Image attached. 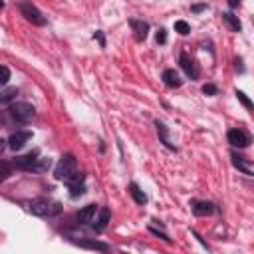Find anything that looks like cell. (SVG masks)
<instances>
[{
	"instance_id": "ba28073f",
	"label": "cell",
	"mask_w": 254,
	"mask_h": 254,
	"mask_svg": "<svg viewBox=\"0 0 254 254\" xmlns=\"http://www.w3.org/2000/svg\"><path fill=\"white\" fill-rule=\"evenodd\" d=\"M179 62H181L183 71H185L190 79H196V77H198L200 71H198V65H196V62H194L192 58H189L187 54H181V60H179Z\"/></svg>"
},
{
	"instance_id": "484cf974",
	"label": "cell",
	"mask_w": 254,
	"mask_h": 254,
	"mask_svg": "<svg viewBox=\"0 0 254 254\" xmlns=\"http://www.w3.org/2000/svg\"><path fill=\"white\" fill-rule=\"evenodd\" d=\"M157 42H159V44H165V42H167V32H165V30H159V32H157Z\"/></svg>"
},
{
	"instance_id": "8992f818",
	"label": "cell",
	"mask_w": 254,
	"mask_h": 254,
	"mask_svg": "<svg viewBox=\"0 0 254 254\" xmlns=\"http://www.w3.org/2000/svg\"><path fill=\"white\" fill-rule=\"evenodd\" d=\"M228 143L232 145V147H248V143H250V135L248 133H244L242 129H230L228 131Z\"/></svg>"
},
{
	"instance_id": "52a82bcc",
	"label": "cell",
	"mask_w": 254,
	"mask_h": 254,
	"mask_svg": "<svg viewBox=\"0 0 254 254\" xmlns=\"http://www.w3.org/2000/svg\"><path fill=\"white\" fill-rule=\"evenodd\" d=\"M83 181H85V177H83L81 173H75L69 181H65V185H67V189H69V194H71V196H79V194H83V190H85Z\"/></svg>"
},
{
	"instance_id": "e0dca14e",
	"label": "cell",
	"mask_w": 254,
	"mask_h": 254,
	"mask_svg": "<svg viewBox=\"0 0 254 254\" xmlns=\"http://www.w3.org/2000/svg\"><path fill=\"white\" fill-rule=\"evenodd\" d=\"M129 194L133 196V200H135L137 204H145V202H147V194H145V192H143L135 183H131V185H129Z\"/></svg>"
},
{
	"instance_id": "d6986e66",
	"label": "cell",
	"mask_w": 254,
	"mask_h": 254,
	"mask_svg": "<svg viewBox=\"0 0 254 254\" xmlns=\"http://www.w3.org/2000/svg\"><path fill=\"white\" fill-rule=\"evenodd\" d=\"M50 165H52V161L48 159V157H40L38 161H36V165H34V173H44V171H48L50 169Z\"/></svg>"
},
{
	"instance_id": "4fadbf2b",
	"label": "cell",
	"mask_w": 254,
	"mask_h": 254,
	"mask_svg": "<svg viewBox=\"0 0 254 254\" xmlns=\"http://www.w3.org/2000/svg\"><path fill=\"white\" fill-rule=\"evenodd\" d=\"M163 81H165L167 87H181L183 85V79L175 69H165L163 71Z\"/></svg>"
},
{
	"instance_id": "6da1fadb",
	"label": "cell",
	"mask_w": 254,
	"mask_h": 254,
	"mask_svg": "<svg viewBox=\"0 0 254 254\" xmlns=\"http://www.w3.org/2000/svg\"><path fill=\"white\" fill-rule=\"evenodd\" d=\"M60 210H62L60 202H56V200H52V198H44V196H40V198L30 200V212L36 214V216L50 218V216H56Z\"/></svg>"
},
{
	"instance_id": "5b68a950",
	"label": "cell",
	"mask_w": 254,
	"mask_h": 254,
	"mask_svg": "<svg viewBox=\"0 0 254 254\" xmlns=\"http://www.w3.org/2000/svg\"><path fill=\"white\" fill-rule=\"evenodd\" d=\"M38 159H40V151H30V153H26L22 157H16L14 159V167L22 169V171H32Z\"/></svg>"
},
{
	"instance_id": "9c48e42d",
	"label": "cell",
	"mask_w": 254,
	"mask_h": 254,
	"mask_svg": "<svg viewBox=\"0 0 254 254\" xmlns=\"http://www.w3.org/2000/svg\"><path fill=\"white\" fill-rule=\"evenodd\" d=\"M30 137H32L30 131H18V133H14V135L8 139V147H10L12 151H20V149L28 143Z\"/></svg>"
},
{
	"instance_id": "5bb4252c",
	"label": "cell",
	"mask_w": 254,
	"mask_h": 254,
	"mask_svg": "<svg viewBox=\"0 0 254 254\" xmlns=\"http://www.w3.org/2000/svg\"><path fill=\"white\" fill-rule=\"evenodd\" d=\"M192 212H194L196 216H208V214L214 212V204H212V202H204V200L194 202V204H192Z\"/></svg>"
},
{
	"instance_id": "2e32d148",
	"label": "cell",
	"mask_w": 254,
	"mask_h": 254,
	"mask_svg": "<svg viewBox=\"0 0 254 254\" xmlns=\"http://www.w3.org/2000/svg\"><path fill=\"white\" fill-rule=\"evenodd\" d=\"M222 22H224L232 32H240V28H242L238 16H234V14H230V12H224V14H222Z\"/></svg>"
},
{
	"instance_id": "d4e9b609",
	"label": "cell",
	"mask_w": 254,
	"mask_h": 254,
	"mask_svg": "<svg viewBox=\"0 0 254 254\" xmlns=\"http://www.w3.org/2000/svg\"><path fill=\"white\" fill-rule=\"evenodd\" d=\"M8 79H10V71H8V67H6V65H2V79H0V81H2V85H6V83H8Z\"/></svg>"
},
{
	"instance_id": "44dd1931",
	"label": "cell",
	"mask_w": 254,
	"mask_h": 254,
	"mask_svg": "<svg viewBox=\"0 0 254 254\" xmlns=\"http://www.w3.org/2000/svg\"><path fill=\"white\" fill-rule=\"evenodd\" d=\"M79 246H83V248H91V250H101V252L109 250V246L103 244V242H79Z\"/></svg>"
},
{
	"instance_id": "f1b7e54d",
	"label": "cell",
	"mask_w": 254,
	"mask_h": 254,
	"mask_svg": "<svg viewBox=\"0 0 254 254\" xmlns=\"http://www.w3.org/2000/svg\"><path fill=\"white\" fill-rule=\"evenodd\" d=\"M238 4H240V0H228V6H230V8H236Z\"/></svg>"
},
{
	"instance_id": "3957f363",
	"label": "cell",
	"mask_w": 254,
	"mask_h": 254,
	"mask_svg": "<svg viewBox=\"0 0 254 254\" xmlns=\"http://www.w3.org/2000/svg\"><path fill=\"white\" fill-rule=\"evenodd\" d=\"M10 115L18 123H30L34 119V115H36V109L26 101H16V103L10 105Z\"/></svg>"
},
{
	"instance_id": "ac0fdd59",
	"label": "cell",
	"mask_w": 254,
	"mask_h": 254,
	"mask_svg": "<svg viewBox=\"0 0 254 254\" xmlns=\"http://www.w3.org/2000/svg\"><path fill=\"white\" fill-rule=\"evenodd\" d=\"M109 216H111L109 210H107V208H101V210H99V216L93 220V228H95V230H103V228L107 226V222H109Z\"/></svg>"
},
{
	"instance_id": "7402d4cb",
	"label": "cell",
	"mask_w": 254,
	"mask_h": 254,
	"mask_svg": "<svg viewBox=\"0 0 254 254\" xmlns=\"http://www.w3.org/2000/svg\"><path fill=\"white\" fill-rule=\"evenodd\" d=\"M18 95V91H16V87H8V89H4L2 93H0V99L4 101V103H8L10 99H14Z\"/></svg>"
},
{
	"instance_id": "ffe728a7",
	"label": "cell",
	"mask_w": 254,
	"mask_h": 254,
	"mask_svg": "<svg viewBox=\"0 0 254 254\" xmlns=\"http://www.w3.org/2000/svg\"><path fill=\"white\" fill-rule=\"evenodd\" d=\"M236 97H238V101H240L248 111H254V103L246 97V93H244V91H238V89H236Z\"/></svg>"
},
{
	"instance_id": "603a6c76",
	"label": "cell",
	"mask_w": 254,
	"mask_h": 254,
	"mask_svg": "<svg viewBox=\"0 0 254 254\" xmlns=\"http://www.w3.org/2000/svg\"><path fill=\"white\" fill-rule=\"evenodd\" d=\"M175 30H177L179 34H183V36L190 32V28H189V24H187L185 20H177V22H175Z\"/></svg>"
},
{
	"instance_id": "cb8c5ba5",
	"label": "cell",
	"mask_w": 254,
	"mask_h": 254,
	"mask_svg": "<svg viewBox=\"0 0 254 254\" xmlns=\"http://www.w3.org/2000/svg\"><path fill=\"white\" fill-rule=\"evenodd\" d=\"M218 89L212 85V83H206V85H202V93H206V95H214Z\"/></svg>"
},
{
	"instance_id": "83f0119b",
	"label": "cell",
	"mask_w": 254,
	"mask_h": 254,
	"mask_svg": "<svg viewBox=\"0 0 254 254\" xmlns=\"http://www.w3.org/2000/svg\"><path fill=\"white\" fill-rule=\"evenodd\" d=\"M93 38L99 42V46H105V40H103V34H101V32H95V34H93Z\"/></svg>"
},
{
	"instance_id": "30bf717a",
	"label": "cell",
	"mask_w": 254,
	"mask_h": 254,
	"mask_svg": "<svg viewBox=\"0 0 254 254\" xmlns=\"http://www.w3.org/2000/svg\"><path fill=\"white\" fill-rule=\"evenodd\" d=\"M232 165L238 169V171H242L244 175H254V161H250V159H246V157H240V155H232Z\"/></svg>"
},
{
	"instance_id": "9a60e30c",
	"label": "cell",
	"mask_w": 254,
	"mask_h": 254,
	"mask_svg": "<svg viewBox=\"0 0 254 254\" xmlns=\"http://www.w3.org/2000/svg\"><path fill=\"white\" fill-rule=\"evenodd\" d=\"M155 125H157V133H159V139H161V143H163L167 149H175V145H173V141H171V137H169V131H167L165 123L157 121Z\"/></svg>"
},
{
	"instance_id": "7c38bea8",
	"label": "cell",
	"mask_w": 254,
	"mask_h": 254,
	"mask_svg": "<svg viewBox=\"0 0 254 254\" xmlns=\"http://www.w3.org/2000/svg\"><path fill=\"white\" fill-rule=\"evenodd\" d=\"M129 24H131V28H133V32H135V40H137V42H141V40L147 38V30H149L147 22H143V20H135V18H133Z\"/></svg>"
},
{
	"instance_id": "7a4b0ae2",
	"label": "cell",
	"mask_w": 254,
	"mask_h": 254,
	"mask_svg": "<svg viewBox=\"0 0 254 254\" xmlns=\"http://www.w3.org/2000/svg\"><path fill=\"white\" fill-rule=\"evenodd\" d=\"M75 173H77V163H75L73 155H64V157L60 159V163L56 165V171H54L56 179H58V181H64V183L69 181Z\"/></svg>"
},
{
	"instance_id": "8fae6325",
	"label": "cell",
	"mask_w": 254,
	"mask_h": 254,
	"mask_svg": "<svg viewBox=\"0 0 254 254\" xmlns=\"http://www.w3.org/2000/svg\"><path fill=\"white\" fill-rule=\"evenodd\" d=\"M95 214H97V206H95V204H87L85 208H81V210L75 214V218H77L79 224H89V222L95 220Z\"/></svg>"
},
{
	"instance_id": "277c9868",
	"label": "cell",
	"mask_w": 254,
	"mask_h": 254,
	"mask_svg": "<svg viewBox=\"0 0 254 254\" xmlns=\"http://www.w3.org/2000/svg\"><path fill=\"white\" fill-rule=\"evenodd\" d=\"M18 8H20L22 16H24L28 22H32V24H36V26H44V24H46V18L42 16V12H40L30 0H22V2L18 4Z\"/></svg>"
},
{
	"instance_id": "f546056e",
	"label": "cell",
	"mask_w": 254,
	"mask_h": 254,
	"mask_svg": "<svg viewBox=\"0 0 254 254\" xmlns=\"http://www.w3.org/2000/svg\"><path fill=\"white\" fill-rule=\"evenodd\" d=\"M202 8H204L202 4H198V6H192V10H194V12H198V10H202Z\"/></svg>"
},
{
	"instance_id": "4316f807",
	"label": "cell",
	"mask_w": 254,
	"mask_h": 254,
	"mask_svg": "<svg viewBox=\"0 0 254 254\" xmlns=\"http://www.w3.org/2000/svg\"><path fill=\"white\" fill-rule=\"evenodd\" d=\"M10 177V167L6 163H2V179H8Z\"/></svg>"
}]
</instances>
